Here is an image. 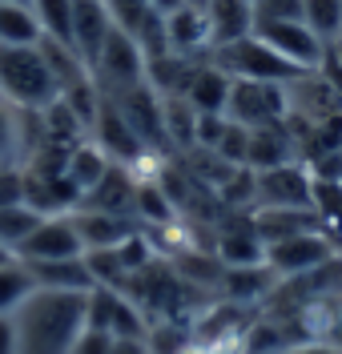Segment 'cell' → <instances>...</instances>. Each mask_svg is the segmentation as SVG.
<instances>
[{
    "mask_svg": "<svg viewBox=\"0 0 342 354\" xmlns=\"http://www.w3.org/2000/svg\"><path fill=\"white\" fill-rule=\"evenodd\" d=\"M319 73L326 77V85L334 88V93H339V101H342V65H339V61H330V57H326V61L319 65Z\"/></svg>",
    "mask_w": 342,
    "mask_h": 354,
    "instance_id": "37",
    "label": "cell"
},
{
    "mask_svg": "<svg viewBox=\"0 0 342 354\" xmlns=\"http://www.w3.org/2000/svg\"><path fill=\"white\" fill-rule=\"evenodd\" d=\"M205 12L213 24V48L254 32V0H209Z\"/></svg>",
    "mask_w": 342,
    "mask_h": 354,
    "instance_id": "25",
    "label": "cell"
},
{
    "mask_svg": "<svg viewBox=\"0 0 342 354\" xmlns=\"http://www.w3.org/2000/svg\"><path fill=\"white\" fill-rule=\"evenodd\" d=\"M0 354H17V322H12V314H0Z\"/></svg>",
    "mask_w": 342,
    "mask_h": 354,
    "instance_id": "36",
    "label": "cell"
},
{
    "mask_svg": "<svg viewBox=\"0 0 342 354\" xmlns=\"http://www.w3.org/2000/svg\"><path fill=\"white\" fill-rule=\"evenodd\" d=\"M85 306H89V294L32 290L12 314L17 354H68L77 334L85 330Z\"/></svg>",
    "mask_w": 342,
    "mask_h": 354,
    "instance_id": "1",
    "label": "cell"
},
{
    "mask_svg": "<svg viewBox=\"0 0 342 354\" xmlns=\"http://www.w3.org/2000/svg\"><path fill=\"white\" fill-rule=\"evenodd\" d=\"M32 290H37V282H32V274H28V266L21 258L0 266V314H17Z\"/></svg>",
    "mask_w": 342,
    "mask_h": 354,
    "instance_id": "27",
    "label": "cell"
},
{
    "mask_svg": "<svg viewBox=\"0 0 342 354\" xmlns=\"http://www.w3.org/2000/svg\"><path fill=\"white\" fill-rule=\"evenodd\" d=\"M85 242L73 225V214H57V218H41V225L28 234L17 250L21 262H61V258H81Z\"/></svg>",
    "mask_w": 342,
    "mask_h": 354,
    "instance_id": "10",
    "label": "cell"
},
{
    "mask_svg": "<svg viewBox=\"0 0 342 354\" xmlns=\"http://www.w3.org/2000/svg\"><path fill=\"white\" fill-rule=\"evenodd\" d=\"M205 61H213L218 68H226L234 81H274V85H290L298 73L306 68H294L290 61H282L270 44H262L258 37H238V41L218 44Z\"/></svg>",
    "mask_w": 342,
    "mask_h": 354,
    "instance_id": "3",
    "label": "cell"
},
{
    "mask_svg": "<svg viewBox=\"0 0 342 354\" xmlns=\"http://www.w3.org/2000/svg\"><path fill=\"white\" fill-rule=\"evenodd\" d=\"M302 21L330 44L342 32V0H302Z\"/></svg>",
    "mask_w": 342,
    "mask_h": 354,
    "instance_id": "29",
    "label": "cell"
},
{
    "mask_svg": "<svg viewBox=\"0 0 342 354\" xmlns=\"http://www.w3.org/2000/svg\"><path fill=\"white\" fill-rule=\"evenodd\" d=\"M113 32V21H109V8L105 0H73V32H68V44L77 48V57L93 65V57L101 53L105 37Z\"/></svg>",
    "mask_w": 342,
    "mask_h": 354,
    "instance_id": "14",
    "label": "cell"
},
{
    "mask_svg": "<svg viewBox=\"0 0 342 354\" xmlns=\"http://www.w3.org/2000/svg\"><path fill=\"white\" fill-rule=\"evenodd\" d=\"M254 37L262 44H270L274 53L282 61H290L294 68H319L326 61V41L306 21H258Z\"/></svg>",
    "mask_w": 342,
    "mask_h": 354,
    "instance_id": "7",
    "label": "cell"
},
{
    "mask_svg": "<svg viewBox=\"0 0 342 354\" xmlns=\"http://www.w3.org/2000/svg\"><path fill=\"white\" fill-rule=\"evenodd\" d=\"M109 169H113V157L105 153L93 137H85V141H77V145H73L68 165H65L68 181L81 189V201H85V194H93V189L105 181V174H109Z\"/></svg>",
    "mask_w": 342,
    "mask_h": 354,
    "instance_id": "20",
    "label": "cell"
},
{
    "mask_svg": "<svg viewBox=\"0 0 342 354\" xmlns=\"http://www.w3.org/2000/svg\"><path fill=\"white\" fill-rule=\"evenodd\" d=\"M109 351H113V334L85 326V330L77 334V342H73V351L68 354H109Z\"/></svg>",
    "mask_w": 342,
    "mask_h": 354,
    "instance_id": "34",
    "label": "cell"
},
{
    "mask_svg": "<svg viewBox=\"0 0 342 354\" xmlns=\"http://www.w3.org/2000/svg\"><path fill=\"white\" fill-rule=\"evenodd\" d=\"M4 4H32V0H4Z\"/></svg>",
    "mask_w": 342,
    "mask_h": 354,
    "instance_id": "43",
    "label": "cell"
},
{
    "mask_svg": "<svg viewBox=\"0 0 342 354\" xmlns=\"http://www.w3.org/2000/svg\"><path fill=\"white\" fill-rule=\"evenodd\" d=\"M41 113L17 109L0 97V169H24L28 153L41 145Z\"/></svg>",
    "mask_w": 342,
    "mask_h": 354,
    "instance_id": "11",
    "label": "cell"
},
{
    "mask_svg": "<svg viewBox=\"0 0 342 354\" xmlns=\"http://www.w3.org/2000/svg\"><path fill=\"white\" fill-rule=\"evenodd\" d=\"M105 8H109V21H113V28L129 32V37L137 32V24L149 17V0H105Z\"/></svg>",
    "mask_w": 342,
    "mask_h": 354,
    "instance_id": "32",
    "label": "cell"
},
{
    "mask_svg": "<svg viewBox=\"0 0 342 354\" xmlns=\"http://www.w3.org/2000/svg\"><path fill=\"white\" fill-rule=\"evenodd\" d=\"M0 97L17 109H48L61 85L48 68L41 44H0Z\"/></svg>",
    "mask_w": 342,
    "mask_h": 354,
    "instance_id": "2",
    "label": "cell"
},
{
    "mask_svg": "<svg viewBox=\"0 0 342 354\" xmlns=\"http://www.w3.org/2000/svg\"><path fill=\"white\" fill-rule=\"evenodd\" d=\"M334 254H339L334 238L326 230H310V234H294V238L266 245V266L278 274V282H286V278H298V274H310L314 266H322Z\"/></svg>",
    "mask_w": 342,
    "mask_h": 354,
    "instance_id": "8",
    "label": "cell"
},
{
    "mask_svg": "<svg viewBox=\"0 0 342 354\" xmlns=\"http://www.w3.org/2000/svg\"><path fill=\"white\" fill-rule=\"evenodd\" d=\"M41 218H45V214H37V209L24 205V201L21 205H4V209H0V245H8V250L17 254L24 238L41 225Z\"/></svg>",
    "mask_w": 342,
    "mask_h": 354,
    "instance_id": "28",
    "label": "cell"
},
{
    "mask_svg": "<svg viewBox=\"0 0 342 354\" xmlns=\"http://www.w3.org/2000/svg\"><path fill=\"white\" fill-rule=\"evenodd\" d=\"M189 0H149V8L153 12H161V17H169V12H178V8H185Z\"/></svg>",
    "mask_w": 342,
    "mask_h": 354,
    "instance_id": "40",
    "label": "cell"
},
{
    "mask_svg": "<svg viewBox=\"0 0 342 354\" xmlns=\"http://www.w3.org/2000/svg\"><path fill=\"white\" fill-rule=\"evenodd\" d=\"M109 354H149V346H145V338H113Z\"/></svg>",
    "mask_w": 342,
    "mask_h": 354,
    "instance_id": "38",
    "label": "cell"
},
{
    "mask_svg": "<svg viewBox=\"0 0 342 354\" xmlns=\"http://www.w3.org/2000/svg\"><path fill=\"white\" fill-rule=\"evenodd\" d=\"M326 57H330V61H339V65H342V32H339V37H334L330 44H326Z\"/></svg>",
    "mask_w": 342,
    "mask_h": 354,
    "instance_id": "41",
    "label": "cell"
},
{
    "mask_svg": "<svg viewBox=\"0 0 342 354\" xmlns=\"http://www.w3.org/2000/svg\"><path fill=\"white\" fill-rule=\"evenodd\" d=\"M258 205H286V209H314V177L302 161H286L274 169H254Z\"/></svg>",
    "mask_w": 342,
    "mask_h": 354,
    "instance_id": "9",
    "label": "cell"
},
{
    "mask_svg": "<svg viewBox=\"0 0 342 354\" xmlns=\"http://www.w3.org/2000/svg\"><path fill=\"white\" fill-rule=\"evenodd\" d=\"M85 326L105 330V334H113V338H145L149 334V318H145V310L137 306L129 294L97 286V290H89Z\"/></svg>",
    "mask_w": 342,
    "mask_h": 354,
    "instance_id": "6",
    "label": "cell"
},
{
    "mask_svg": "<svg viewBox=\"0 0 342 354\" xmlns=\"http://www.w3.org/2000/svg\"><path fill=\"white\" fill-rule=\"evenodd\" d=\"M202 61H189L178 53H165L158 61H145V85L153 88L158 97H185L193 85V73Z\"/></svg>",
    "mask_w": 342,
    "mask_h": 354,
    "instance_id": "21",
    "label": "cell"
},
{
    "mask_svg": "<svg viewBox=\"0 0 342 354\" xmlns=\"http://www.w3.org/2000/svg\"><path fill=\"white\" fill-rule=\"evenodd\" d=\"M165 32H169V48L178 57L205 61L213 53V24H209V12L198 8V4H185L178 12H169L165 17Z\"/></svg>",
    "mask_w": 342,
    "mask_h": 354,
    "instance_id": "12",
    "label": "cell"
},
{
    "mask_svg": "<svg viewBox=\"0 0 342 354\" xmlns=\"http://www.w3.org/2000/svg\"><path fill=\"white\" fill-rule=\"evenodd\" d=\"M45 28L37 21L32 4H4L0 0V44H41Z\"/></svg>",
    "mask_w": 342,
    "mask_h": 354,
    "instance_id": "26",
    "label": "cell"
},
{
    "mask_svg": "<svg viewBox=\"0 0 342 354\" xmlns=\"http://www.w3.org/2000/svg\"><path fill=\"white\" fill-rule=\"evenodd\" d=\"M24 266H28L37 290H65V294H89V290H97L85 254L81 258H61V262H24Z\"/></svg>",
    "mask_w": 342,
    "mask_h": 354,
    "instance_id": "17",
    "label": "cell"
},
{
    "mask_svg": "<svg viewBox=\"0 0 342 354\" xmlns=\"http://www.w3.org/2000/svg\"><path fill=\"white\" fill-rule=\"evenodd\" d=\"M32 12L45 28L48 41H65L73 32V0H32Z\"/></svg>",
    "mask_w": 342,
    "mask_h": 354,
    "instance_id": "30",
    "label": "cell"
},
{
    "mask_svg": "<svg viewBox=\"0 0 342 354\" xmlns=\"http://www.w3.org/2000/svg\"><path fill=\"white\" fill-rule=\"evenodd\" d=\"M85 209H101V214H121V218H137L133 205H137V185L133 177L125 174V165H117L105 174V181L93 189V194H85V201H81Z\"/></svg>",
    "mask_w": 342,
    "mask_h": 354,
    "instance_id": "19",
    "label": "cell"
},
{
    "mask_svg": "<svg viewBox=\"0 0 342 354\" xmlns=\"http://www.w3.org/2000/svg\"><path fill=\"white\" fill-rule=\"evenodd\" d=\"M229 129V117L226 113H198V149H218L222 145V137Z\"/></svg>",
    "mask_w": 342,
    "mask_h": 354,
    "instance_id": "33",
    "label": "cell"
},
{
    "mask_svg": "<svg viewBox=\"0 0 342 354\" xmlns=\"http://www.w3.org/2000/svg\"><path fill=\"white\" fill-rule=\"evenodd\" d=\"M298 161V141L290 125H266V129H250V149H246V165L250 169H274V165H286Z\"/></svg>",
    "mask_w": 342,
    "mask_h": 354,
    "instance_id": "18",
    "label": "cell"
},
{
    "mask_svg": "<svg viewBox=\"0 0 342 354\" xmlns=\"http://www.w3.org/2000/svg\"><path fill=\"white\" fill-rule=\"evenodd\" d=\"M8 262H17V254H12L8 245H0V266H8Z\"/></svg>",
    "mask_w": 342,
    "mask_h": 354,
    "instance_id": "42",
    "label": "cell"
},
{
    "mask_svg": "<svg viewBox=\"0 0 342 354\" xmlns=\"http://www.w3.org/2000/svg\"><path fill=\"white\" fill-rule=\"evenodd\" d=\"M161 125H165V141L178 157L198 149V109L185 97H161Z\"/></svg>",
    "mask_w": 342,
    "mask_h": 354,
    "instance_id": "23",
    "label": "cell"
},
{
    "mask_svg": "<svg viewBox=\"0 0 342 354\" xmlns=\"http://www.w3.org/2000/svg\"><path fill=\"white\" fill-rule=\"evenodd\" d=\"M24 201V169H0V209Z\"/></svg>",
    "mask_w": 342,
    "mask_h": 354,
    "instance_id": "35",
    "label": "cell"
},
{
    "mask_svg": "<svg viewBox=\"0 0 342 354\" xmlns=\"http://www.w3.org/2000/svg\"><path fill=\"white\" fill-rule=\"evenodd\" d=\"M89 73H93V81L101 85V93L117 97L125 88L145 85V57H141V48H137V41L129 32L113 28L105 37V44H101V53L93 57Z\"/></svg>",
    "mask_w": 342,
    "mask_h": 354,
    "instance_id": "4",
    "label": "cell"
},
{
    "mask_svg": "<svg viewBox=\"0 0 342 354\" xmlns=\"http://www.w3.org/2000/svg\"><path fill=\"white\" fill-rule=\"evenodd\" d=\"M229 88H234V77H229L226 68H218L213 61H202L198 73H193V85L185 93V101L198 113H226Z\"/></svg>",
    "mask_w": 342,
    "mask_h": 354,
    "instance_id": "24",
    "label": "cell"
},
{
    "mask_svg": "<svg viewBox=\"0 0 342 354\" xmlns=\"http://www.w3.org/2000/svg\"><path fill=\"white\" fill-rule=\"evenodd\" d=\"M326 342L342 354V302L334 306V322H330V334H326Z\"/></svg>",
    "mask_w": 342,
    "mask_h": 354,
    "instance_id": "39",
    "label": "cell"
},
{
    "mask_svg": "<svg viewBox=\"0 0 342 354\" xmlns=\"http://www.w3.org/2000/svg\"><path fill=\"white\" fill-rule=\"evenodd\" d=\"M226 117L242 129H266V125H282L290 117L286 105V85L274 81H234L226 101Z\"/></svg>",
    "mask_w": 342,
    "mask_h": 354,
    "instance_id": "5",
    "label": "cell"
},
{
    "mask_svg": "<svg viewBox=\"0 0 342 354\" xmlns=\"http://www.w3.org/2000/svg\"><path fill=\"white\" fill-rule=\"evenodd\" d=\"M222 290L234 306L242 302H258V298H270L278 290V274L270 266H234V270H222Z\"/></svg>",
    "mask_w": 342,
    "mask_h": 354,
    "instance_id": "22",
    "label": "cell"
},
{
    "mask_svg": "<svg viewBox=\"0 0 342 354\" xmlns=\"http://www.w3.org/2000/svg\"><path fill=\"white\" fill-rule=\"evenodd\" d=\"M250 221H254L258 238H262L266 245L282 242V238H294V234L322 230L314 209H286V205H254V209H250Z\"/></svg>",
    "mask_w": 342,
    "mask_h": 354,
    "instance_id": "16",
    "label": "cell"
},
{
    "mask_svg": "<svg viewBox=\"0 0 342 354\" xmlns=\"http://www.w3.org/2000/svg\"><path fill=\"white\" fill-rule=\"evenodd\" d=\"M73 225L89 250H117L121 242H129L133 234H141V221L137 218H121V214H101V209H73Z\"/></svg>",
    "mask_w": 342,
    "mask_h": 354,
    "instance_id": "13",
    "label": "cell"
},
{
    "mask_svg": "<svg viewBox=\"0 0 342 354\" xmlns=\"http://www.w3.org/2000/svg\"><path fill=\"white\" fill-rule=\"evenodd\" d=\"M189 4H198V8H205V4H209V0H189Z\"/></svg>",
    "mask_w": 342,
    "mask_h": 354,
    "instance_id": "44",
    "label": "cell"
},
{
    "mask_svg": "<svg viewBox=\"0 0 342 354\" xmlns=\"http://www.w3.org/2000/svg\"><path fill=\"white\" fill-rule=\"evenodd\" d=\"M213 250H218V262L226 270H234V266H266V242L258 238L250 214H242L238 221L222 225Z\"/></svg>",
    "mask_w": 342,
    "mask_h": 354,
    "instance_id": "15",
    "label": "cell"
},
{
    "mask_svg": "<svg viewBox=\"0 0 342 354\" xmlns=\"http://www.w3.org/2000/svg\"><path fill=\"white\" fill-rule=\"evenodd\" d=\"M133 41H137V48H141L145 61H158V57H165V53H173V48H169V32H165V17L153 12V8H149L145 21L137 24Z\"/></svg>",
    "mask_w": 342,
    "mask_h": 354,
    "instance_id": "31",
    "label": "cell"
}]
</instances>
